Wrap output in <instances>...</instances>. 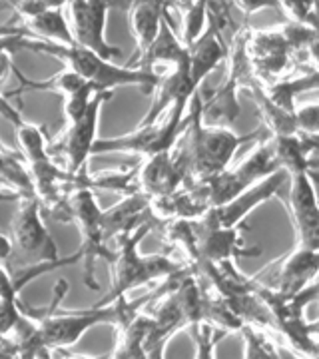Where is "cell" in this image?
Returning a JSON list of instances; mask_svg holds the SVG:
<instances>
[{
  "label": "cell",
  "instance_id": "obj_30",
  "mask_svg": "<svg viewBox=\"0 0 319 359\" xmlns=\"http://www.w3.org/2000/svg\"><path fill=\"white\" fill-rule=\"evenodd\" d=\"M318 0H280L281 13L285 14L292 22L309 25Z\"/></svg>",
  "mask_w": 319,
  "mask_h": 359
},
{
  "label": "cell",
  "instance_id": "obj_15",
  "mask_svg": "<svg viewBox=\"0 0 319 359\" xmlns=\"http://www.w3.org/2000/svg\"><path fill=\"white\" fill-rule=\"evenodd\" d=\"M196 92H198V88L191 82L190 65L176 66L156 86L150 110H148V114L142 118L138 126H148V124L162 120V116L166 114L170 108H174L176 104H190L191 98L196 96Z\"/></svg>",
  "mask_w": 319,
  "mask_h": 359
},
{
  "label": "cell",
  "instance_id": "obj_8",
  "mask_svg": "<svg viewBox=\"0 0 319 359\" xmlns=\"http://www.w3.org/2000/svg\"><path fill=\"white\" fill-rule=\"evenodd\" d=\"M42 204L36 196H20L18 208L11 219V242L28 264L54 262L60 259L58 245L52 240V233L46 230L42 219Z\"/></svg>",
  "mask_w": 319,
  "mask_h": 359
},
{
  "label": "cell",
  "instance_id": "obj_2",
  "mask_svg": "<svg viewBox=\"0 0 319 359\" xmlns=\"http://www.w3.org/2000/svg\"><path fill=\"white\" fill-rule=\"evenodd\" d=\"M14 48H28V50L48 54L52 58L62 60L66 68L74 70L76 74L92 82L100 90H114L118 86H136L146 94H154L156 86L160 84V74L154 70L134 68V66H120L114 60H106L100 54L88 50L80 44H56L48 40H39L16 34Z\"/></svg>",
  "mask_w": 319,
  "mask_h": 359
},
{
  "label": "cell",
  "instance_id": "obj_21",
  "mask_svg": "<svg viewBox=\"0 0 319 359\" xmlns=\"http://www.w3.org/2000/svg\"><path fill=\"white\" fill-rule=\"evenodd\" d=\"M118 325V339L116 346L110 353V358L118 359H144V346L146 339L154 327V316H146L140 311L128 316Z\"/></svg>",
  "mask_w": 319,
  "mask_h": 359
},
{
  "label": "cell",
  "instance_id": "obj_11",
  "mask_svg": "<svg viewBox=\"0 0 319 359\" xmlns=\"http://www.w3.org/2000/svg\"><path fill=\"white\" fill-rule=\"evenodd\" d=\"M290 212L297 245L319 250V202L309 170L290 174Z\"/></svg>",
  "mask_w": 319,
  "mask_h": 359
},
{
  "label": "cell",
  "instance_id": "obj_10",
  "mask_svg": "<svg viewBox=\"0 0 319 359\" xmlns=\"http://www.w3.org/2000/svg\"><path fill=\"white\" fill-rule=\"evenodd\" d=\"M287 178L285 170H278L273 174H269L268 178L259 180L252 188H247L245 192L236 196L233 200L226 202L222 205H214L202 216V222L208 226H217V228H233V226H242V222L257 205L266 204L271 200L276 194L280 192L283 182Z\"/></svg>",
  "mask_w": 319,
  "mask_h": 359
},
{
  "label": "cell",
  "instance_id": "obj_6",
  "mask_svg": "<svg viewBox=\"0 0 319 359\" xmlns=\"http://www.w3.org/2000/svg\"><path fill=\"white\" fill-rule=\"evenodd\" d=\"M190 104H176L166 112V118L148 124V126H136L134 132L108 138V140H96L94 154H108V152H122V154H138L142 158L160 154L166 150H174L179 136L186 130V112Z\"/></svg>",
  "mask_w": 319,
  "mask_h": 359
},
{
  "label": "cell",
  "instance_id": "obj_32",
  "mask_svg": "<svg viewBox=\"0 0 319 359\" xmlns=\"http://www.w3.org/2000/svg\"><path fill=\"white\" fill-rule=\"evenodd\" d=\"M294 297L295 302H297L299 306H304V308H307V306L313 304V302H319V282H311L309 285H306L304 290H299Z\"/></svg>",
  "mask_w": 319,
  "mask_h": 359
},
{
  "label": "cell",
  "instance_id": "obj_5",
  "mask_svg": "<svg viewBox=\"0 0 319 359\" xmlns=\"http://www.w3.org/2000/svg\"><path fill=\"white\" fill-rule=\"evenodd\" d=\"M278 170L281 168L278 164L276 152H273V142L269 138V140H262V144L255 150H252L243 158L240 166H236L233 170H224L212 178L191 182V184H196L205 204L214 208V205L230 202L236 196H240L247 188L257 184L259 180L268 178L269 174H273Z\"/></svg>",
  "mask_w": 319,
  "mask_h": 359
},
{
  "label": "cell",
  "instance_id": "obj_25",
  "mask_svg": "<svg viewBox=\"0 0 319 359\" xmlns=\"http://www.w3.org/2000/svg\"><path fill=\"white\" fill-rule=\"evenodd\" d=\"M16 76L20 78V88L11 92L8 96L20 94V92H26V90H42V92H54V94H60L64 98H68V96H72V94L86 88L88 84H92L80 74H76L74 70H70V68H64L58 74L46 78V80H30V78L22 76L18 70H16Z\"/></svg>",
  "mask_w": 319,
  "mask_h": 359
},
{
  "label": "cell",
  "instance_id": "obj_23",
  "mask_svg": "<svg viewBox=\"0 0 319 359\" xmlns=\"http://www.w3.org/2000/svg\"><path fill=\"white\" fill-rule=\"evenodd\" d=\"M205 28H210L230 52L233 40L247 28V16L233 4V0H208Z\"/></svg>",
  "mask_w": 319,
  "mask_h": 359
},
{
  "label": "cell",
  "instance_id": "obj_1",
  "mask_svg": "<svg viewBox=\"0 0 319 359\" xmlns=\"http://www.w3.org/2000/svg\"><path fill=\"white\" fill-rule=\"evenodd\" d=\"M186 120L188 124L184 134L179 136L178 144L174 146V152L186 168L188 184L212 178L228 170L243 142L264 138V134L238 136L231 128H216L202 124V106L198 92L190 100Z\"/></svg>",
  "mask_w": 319,
  "mask_h": 359
},
{
  "label": "cell",
  "instance_id": "obj_14",
  "mask_svg": "<svg viewBox=\"0 0 319 359\" xmlns=\"http://www.w3.org/2000/svg\"><path fill=\"white\" fill-rule=\"evenodd\" d=\"M243 88L242 80L228 72L226 80L214 88L200 86V106H202V124L216 128H233L242 106L238 102V90Z\"/></svg>",
  "mask_w": 319,
  "mask_h": 359
},
{
  "label": "cell",
  "instance_id": "obj_31",
  "mask_svg": "<svg viewBox=\"0 0 319 359\" xmlns=\"http://www.w3.org/2000/svg\"><path fill=\"white\" fill-rule=\"evenodd\" d=\"M233 4L245 16L257 13V11H264V8H280V0H233Z\"/></svg>",
  "mask_w": 319,
  "mask_h": 359
},
{
  "label": "cell",
  "instance_id": "obj_24",
  "mask_svg": "<svg viewBox=\"0 0 319 359\" xmlns=\"http://www.w3.org/2000/svg\"><path fill=\"white\" fill-rule=\"evenodd\" d=\"M138 170L140 162L130 168H118V170H102V172H84V186L90 190H106V192H118L122 196H132L140 192L138 182Z\"/></svg>",
  "mask_w": 319,
  "mask_h": 359
},
{
  "label": "cell",
  "instance_id": "obj_29",
  "mask_svg": "<svg viewBox=\"0 0 319 359\" xmlns=\"http://www.w3.org/2000/svg\"><path fill=\"white\" fill-rule=\"evenodd\" d=\"M294 116L297 134L319 136V102H307L304 106H295Z\"/></svg>",
  "mask_w": 319,
  "mask_h": 359
},
{
  "label": "cell",
  "instance_id": "obj_3",
  "mask_svg": "<svg viewBox=\"0 0 319 359\" xmlns=\"http://www.w3.org/2000/svg\"><path fill=\"white\" fill-rule=\"evenodd\" d=\"M156 228L154 222H144L136 230L128 231L116 240V256L112 259V282L110 292L98 304H110L120 295H128L134 287H140L156 280H166L191 269L190 264L176 262L168 254H146L138 252L142 240Z\"/></svg>",
  "mask_w": 319,
  "mask_h": 359
},
{
  "label": "cell",
  "instance_id": "obj_34",
  "mask_svg": "<svg viewBox=\"0 0 319 359\" xmlns=\"http://www.w3.org/2000/svg\"><path fill=\"white\" fill-rule=\"evenodd\" d=\"M11 254H13V242L0 231V259H8Z\"/></svg>",
  "mask_w": 319,
  "mask_h": 359
},
{
  "label": "cell",
  "instance_id": "obj_26",
  "mask_svg": "<svg viewBox=\"0 0 319 359\" xmlns=\"http://www.w3.org/2000/svg\"><path fill=\"white\" fill-rule=\"evenodd\" d=\"M240 334L243 337V346H245V353L243 358L247 359H276L283 358L280 351H283V347L276 344V339L264 332L262 325L257 323H243L240 327Z\"/></svg>",
  "mask_w": 319,
  "mask_h": 359
},
{
  "label": "cell",
  "instance_id": "obj_17",
  "mask_svg": "<svg viewBox=\"0 0 319 359\" xmlns=\"http://www.w3.org/2000/svg\"><path fill=\"white\" fill-rule=\"evenodd\" d=\"M319 273V250H307L295 245L294 254L281 259L276 283L271 285L280 294L295 295L306 285L315 282Z\"/></svg>",
  "mask_w": 319,
  "mask_h": 359
},
{
  "label": "cell",
  "instance_id": "obj_35",
  "mask_svg": "<svg viewBox=\"0 0 319 359\" xmlns=\"http://www.w3.org/2000/svg\"><path fill=\"white\" fill-rule=\"evenodd\" d=\"M309 26H311V28H315V32L319 34V0H318V4H315L313 16H311V20H309Z\"/></svg>",
  "mask_w": 319,
  "mask_h": 359
},
{
  "label": "cell",
  "instance_id": "obj_13",
  "mask_svg": "<svg viewBox=\"0 0 319 359\" xmlns=\"http://www.w3.org/2000/svg\"><path fill=\"white\" fill-rule=\"evenodd\" d=\"M196 228V244H198V262H228L231 257H254L262 250L245 248L242 240V226L233 228H217L208 226L202 219H194Z\"/></svg>",
  "mask_w": 319,
  "mask_h": 359
},
{
  "label": "cell",
  "instance_id": "obj_4",
  "mask_svg": "<svg viewBox=\"0 0 319 359\" xmlns=\"http://www.w3.org/2000/svg\"><path fill=\"white\" fill-rule=\"evenodd\" d=\"M50 218L58 222H74L78 231L82 236V244L78 248L82 262H84V283L88 290H100V283L96 280V262L104 259L106 264H112L114 254L104 238L102 230V208L94 196V190L86 186L74 188L64 198V202L56 210L50 212Z\"/></svg>",
  "mask_w": 319,
  "mask_h": 359
},
{
  "label": "cell",
  "instance_id": "obj_33",
  "mask_svg": "<svg viewBox=\"0 0 319 359\" xmlns=\"http://www.w3.org/2000/svg\"><path fill=\"white\" fill-rule=\"evenodd\" d=\"M306 56H307V60L313 65V68H311V70L319 72V34L318 32H315V36L311 39V42L307 44Z\"/></svg>",
  "mask_w": 319,
  "mask_h": 359
},
{
  "label": "cell",
  "instance_id": "obj_16",
  "mask_svg": "<svg viewBox=\"0 0 319 359\" xmlns=\"http://www.w3.org/2000/svg\"><path fill=\"white\" fill-rule=\"evenodd\" d=\"M144 222H154L150 214V198L144 194L124 196L116 205L102 210L104 238L108 244L116 242L120 236L136 230Z\"/></svg>",
  "mask_w": 319,
  "mask_h": 359
},
{
  "label": "cell",
  "instance_id": "obj_20",
  "mask_svg": "<svg viewBox=\"0 0 319 359\" xmlns=\"http://www.w3.org/2000/svg\"><path fill=\"white\" fill-rule=\"evenodd\" d=\"M188 50H190V58H188L190 76L196 88H200L208 74H212L217 66L228 60L226 46L217 40V36L210 28H205L200 34V39L191 42Z\"/></svg>",
  "mask_w": 319,
  "mask_h": 359
},
{
  "label": "cell",
  "instance_id": "obj_36",
  "mask_svg": "<svg viewBox=\"0 0 319 359\" xmlns=\"http://www.w3.org/2000/svg\"><path fill=\"white\" fill-rule=\"evenodd\" d=\"M315 323V330H318V335H319V321H313Z\"/></svg>",
  "mask_w": 319,
  "mask_h": 359
},
{
  "label": "cell",
  "instance_id": "obj_12",
  "mask_svg": "<svg viewBox=\"0 0 319 359\" xmlns=\"http://www.w3.org/2000/svg\"><path fill=\"white\" fill-rule=\"evenodd\" d=\"M138 182H140V192L148 198H154V196L176 192L178 188L186 186L188 174L176 152L166 150L160 154L142 158Z\"/></svg>",
  "mask_w": 319,
  "mask_h": 359
},
{
  "label": "cell",
  "instance_id": "obj_28",
  "mask_svg": "<svg viewBox=\"0 0 319 359\" xmlns=\"http://www.w3.org/2000/svg\"><path fill=\"white\" fill-rule=\"evenodd\" d=\"M22 320H25V309L20 299L18 302L0 299V341L11 339Z\"/></svg>",
  "mask_w": 319,
  "mask_h": 359
},
{
  "label": "cell",
  "instance_id": "obj_19",
  "mask_svg": "<svg viewBox=\"0 0 319 359\" xmlns=\"http://www.w3.org/2000/svg\"><path fill=\"white\" fill-rule=\"evenodd\" d=\"M188 58H190V50L182 42V39L176 36V28L172 25V16L168 13L162 20L158 36L150 44V48L144 52L142 58H138L132 66L144 68V70H152L156 65H170L176 68V66L188 65Z\"/></svg>",
  "mask_w": 319,
  "mask_h": 359
},
{
  "label": "cell",
  "instance_id": "obj_22",
  "mask_svg": "<svg viewBox=\"0 0 319 359\" xmlns=\"http://www.w3.org/2000/svg\"><path fill=\"white\" fill-rule=\"evenodd\" d=\"M20 34L30 39L56 42V44H76L70 22L64 16L62 8H46L30 16H22Z\"/></svg>",
  "mask_w": 319,
  "mask_h": 359
},
{
  "label": "cell",
  "instance_id": "obj_27",
  "mask_svg": "<svg viewBox=\"0 0 319 359\" xmlns=\"http://www.w3.org/2000/svg\"><path fill=\"white\" fill-rule=\"evenodd\" d=\"M190 330L194 335V344H196V358H214L217 341L228 335L208 320L196 321L194 325H190Z\"/></svg>",
  "mask_w": 319,
  "mask_h": 359
},
{
  "label": "cell",
  "instance_id": "obj_9",
  "mask_svg": "<svg viewBox=\"0 0 319 359\" xmlns=\"http://www.w3.org/2000/svg\"><path fill=\"white\" fill-rule=\"evenodd\" d=\"M112 6L116 0H70L66 4L74 42L106 60L122 56V50L106 40V20Z\"/></svg>",
  "mask_w": 319,
  "mask_h": 359
},
{
  "label": "cell",
  "instance_id": "obj_18",
  "mask_svg": "<svg viewBox=\"0 0 319 359\" xmlns=\"http://www.w3.org/2000/svg\"><path fill=\"white\" fill-rule=\"evenodd\" d=\"M168 13H170V8L162 0H130L128 22H130L132 36L136 40V56H134L132 65L150 48V44L158 36L162 20Z\"/></svg>",
  "mask_w": 319,
  "mask_h": 359
},
{
  "label": "cell",
  "instance_id": "obj_7",
  "mask_svg": "<svg viewBox=\"0 0 319 359\" xmlns=\"http://www.w3.org/2000/svg\"><path fill=\"white\" fill-rule=\"evenodd\" d=\"M114 90H102L96 94L90 108L78 120L64 124V130L48 144L50 154L70 174H78L88 166V158L94 156V144L98 140V118L102 106L112 98Z\"/></svg>",
  "mask_w": 319,
  "mask_h": 359
}]
</instances>
